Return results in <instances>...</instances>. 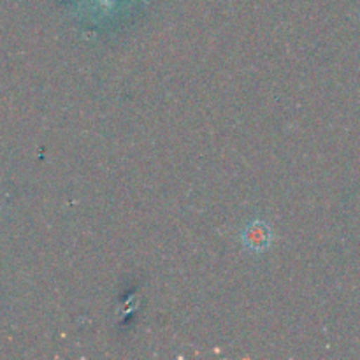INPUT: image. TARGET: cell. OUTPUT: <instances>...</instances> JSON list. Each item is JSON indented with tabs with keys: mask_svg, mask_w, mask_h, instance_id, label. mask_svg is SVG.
Wrapping results in <instances>:
<instances>
[{
	"mask_svg": "<svg viewBox=\"0 0 360 360\" xmlns=\"http://www.w3.org/2000/svg\"><path fill=\"white\" fill-rule=\"evenodd\" d=\"M245 243L252 250H266L271 243V231L262 221H253L245 232Z\"/></svg>",
	"mask_w": 360,
	"mask_h": 360,
	"instance_id": "6da1fadb",
	"label": "cell"
}]
</instances>
